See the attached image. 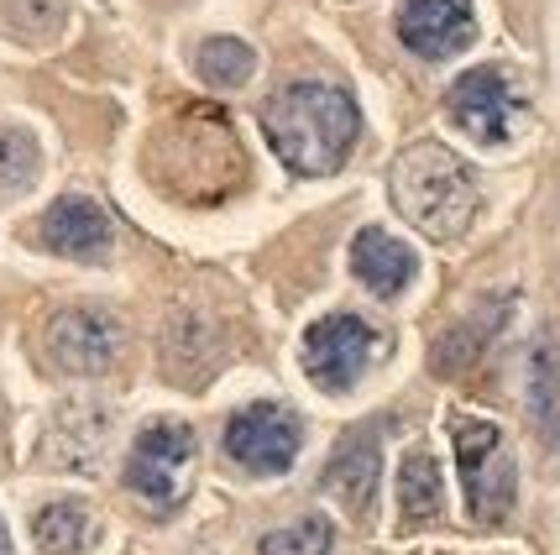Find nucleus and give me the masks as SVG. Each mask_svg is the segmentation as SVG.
Returning <instances> with one entry per match:
<instances>
[{
    "mask_svg": "<svg viewBox=\"0 0 560 555\" xmlns=\"http://www.w3.org/2000/svg\"><path fill=\"white\" fill-rule=\"evenodd\" d=\"M262 555H330V519H299L262 534Z\"/></svg>",
    "mask_w": 560,
    "mask_h": 555,
    "instance_id": "17",
    "label": "nucleus"
},
{
    "mask_svg": "<svg viewBox=\"0 0 560 555\" xmlns=\"http://www.w3.org/2000/svg\"><path fill=\"white\" fill-rule=\"evenodd\" d=\"M351 273L372 293L393 299V293H404L415 284L419 263H415V252L398 242V236H388L383 226H366V231H357V242H351Z\"/></svg>",
    "mask_w": 560,
    "mask_h": 555,
    "instance_id": "11",
    "label": "nucleus"
},
{
    "mask_svg": "<svg viewBox=\"0 0 560 555\" xmlns=\"http://www.w3.org/2000/svg\"><path fill=\"white\" fill-rule=\"evenodd\" d=\"M325 487L351 508H366L372 498V487H377V440L372 435H351L336 461H330V472H325Z\"/></svg>",
    "mask_w": 560,
    "mask_h": 555,
    "instance_id": "13",
    "label": "nucleus"
},
{
    "mask_svg": "<svg viewBox=\"0 0 560 555\" xmlns=\"http://www.w3.org/2000/svg\"><path fill=\"white\" fill-rule=\"evenodd\" d=\"M189 466H195V430L178 425V419H158V425H147L137 435L126 483L137 487L152 508H173L189 487Z\"/></svg>",
    "mask_w": 560,
    "mask_h": 555,
    "instance_id": "5",
    "label": "nucleus"
},
{
    "mask_svg": "<svg viewBox=\"0 0 560 555\" xmlns=\"http://www.w3.org/2000/svg\"><path fill=\"white\" fill-rule=\"evenodd\" d=\"M388 189L398 216L419 226L430 242H456L477 216V178L451 147L440 142H415L409 152H398Z\"/></svg>",
    "mask_w": 560,
    "mask_h": 555,
    "instance_id": "2",
    "label": "nucleus"
},
{
    "mask_svg": "<svg viewBox=\"0 0 560 555\" xmlns=\"http://www.w3.org/2000/svg\"><path fill=\"white\" fill-rule=\"evenodd\" d=\"M445 111H451V122L462 126L471 142L498 147V142H509L518 116H524V95H518L509 69H471L451 84Z\"/></svg>",
    "mask_w": 560,
    "mask_h": 555,
    "instance_id": "6",
    "label": "nucleus"
},
{
    "mask_svg": "<svg viewBox=\"0 0 560 555\" xmlns=\"http://www.w3.org/2000/svg\"><path fill=\"white\" fill-rule=\"evenodd\" d=\"M477 37V16L471 0H404L398 5V43L419 58H456L462 48H471Z\"/></svg>",
    "mask_w": 560,
    "mask_h": 555,
    "instance_id": "9",
    "label": "nucleus"
},
{
    "mask_svg": "<svg viewBox=\"0 0 560 555\" xmlns=\"http://www.w3.org/2000/svg\"><path fill=\"white\" fill-rule=\"evenodd\" d=\"M383 351V336L366 325L362 314H325L304 331V372L315 378V388L325 393H346L362 383V372L372 367V357Z\"/></svg>",
    "mask_w": 560,
    "mask_h": 555,
    "instance_id": "4",
    "label": "nucleus"
},
{
    "mask_svg": "<svg viewBox=\"0 0 560 555\" xmlns=\"http://www.w3.org/2000/svg\"><path fill=\"white\" fill-rule=\"evenodd\" d=\"M550 393H556V362H550V351H535V414L539 419H545L550 404H556Z\"/></svg>",
    "mask_w": 560,
    "mask_h": 555,
    "instance_id": "18",
    "label": "nucleus"
},
{
    "mask_svg": "<svg viewBox=\"0 0 560 555\" xmlns=\"http://www.w3.org/2000/svg\"><path fill=\"white\" fill-rule=\"evenodd\" d=\"M121 357V331L116 320L100 310H58L48 320V362L73 378H95L110 372V362Z\"/></svg>",
    "mask_w": 560,
    "mask_h": 555,
    "instance_id": "8",
    "label": "nucleus"
},
{
    "mask_svg": "<svg viewBox=\"0 0 560 555\" xmlns=\"http://www.w3.org/2000/svg\"><path fill=\"white\" fill-rule=\"evenodd\" d=\"M195 69H199V79H210L220 90H242L246 79H252V69H257V53L246 48V43H236V37H210L195 53Z\"/></svg>",
    "mask_w": 560,
    "mask_h": 555,
    "instance_id": "15",
    "label": "nucleus"
},
{
    "mask_svg": "<svg viewBox=\"0 0 560 555\" xmlns=\"http://www.w3.org/2000/svg\"><path fill=\"white\" fill-rule=\"evenodd\" d=\"M299 419L283 404H246L242 414H231L225 425V451L236 466H246L252 477H278L289 472L299 456Z\"/></svg>",
    "mask_w": 560,
    "mask_h": 555,
    "instance_id": "7",
    "label": "nucleus"
},
{
    "mask_svg": "<svg viewBox=\"0 0 560 555\" xmlns=\"http://www.w3.org/2000/svg\"><path fill=\"white\" fill-rule=\"evenodd\" d=\"M32 534H37V551L43 555H84L95 545L100 524L84 504H48V508H37Z\"/></svg>",
    "mask_w": 560,
    "mask_h": 555,
    "instance_id": "12",
    "label": "nucleus"
},
{
    "mask_svg": "<svg viewBox=\"0 0 560 555\" xmlns=\"http://www.w3.org/2000/svg\"><path fill=\"white\" fill-rule=\"evenodd\" d=\"M262 131H268V147L293 173L319 178V173H336L346 163V152L357 147V131H362V116L346 90L325 84V79H299L268 100Z\"/></svg>",
    "mask_w": 560,
    "mask_h": 555,
    "instance_id": "1",
    "label": "nucleus"
},
{
    "mask_svg": "<svg viewBox=\"0 0 560 555\" xmlns=\"http://www.w3.org/2000/svg\"><path fill=\"white\" fill-rule=\"evenodd\" d=\"M0 555H11V534H5V524H0Z\"/></svg>",
    "mask_w": 560,
    "mask_h": 555,
    "instance_id": "19",
    "label": "nucleus"
},
{
    "mask_svg": "<svg viewBox=\"0 0 560 555\" xmlns=\"http://www.w3.org/2000/svg\"><path fill=\"white\" fill-rule=\"evenodd\" d=\"M37 169H43V152L32 142V131L22 126H5L0 131V199H16L37 184Z\"/></svg>",
    "mask_w": 560,
    "mask_h": 555,
    "instance_id": "16",
    "label": "nucleus"
},
{
    "mask_svg": "<svg viewBox=\"0 0 560 555\" xmlns=\"http://www.w3.org/2000/svg\"><path fill=\"white\" fill-rule=\"evenodd\" d=\"M456 461H462L466 483V513L477 524H498L513 508V487H518L503 430L488 419H462L456 425Z\"/></svg>",
    "mask_w": 560,
    "mask_h": 555,
    "instance_id": "3",
    "label": "nucleus"
},
{
    "mask_svg": "<svg viewBox=\"0 0 560 555\" xmlns=\"http://www.w3.org/2000/svg\"><path fill=\"white\" fill-rule=\"evenodd\" d=\"M110 236H116V226L110 216L100 210L95 199H58L48 216H43V242L58 252V257H79V263H95L110 252Z\"/></svg>",
    "mask_w": 560,
    "mask_h": 555,
    "instance_id": "10",
    "label": "nucleus"
},
{
    "mask_svg": "<svg viewBox=\"0 0 560 555\" xmlns=\"http://www.w3.org/2000/svg\"><path fill=\"white\" fill-rule=\"evenodd\" d=\"M398 504H404V524H424L440 513V466L430 451H409L398 466Z\"/></svg>",
    "mask_w": 560,
    "mask_h": 555,
    "instance_id": "14",
    "label": "nucleus"
}]
</instances>
